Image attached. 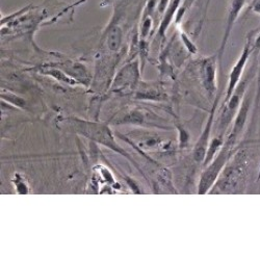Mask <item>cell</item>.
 <instances>
[{
    "label": "cell",
    "instance_id": "obj_1",
    "mask_svg": "<svg viewBox=\"0 0 260 260\" xmlns=\"http://www.w3.org/2000/svg\"><path fill=\"white\" fill-rule=\"evenodd\" d=\"M231 144L228 143L224 146V148L221 150L219 153V156L212 160V162L208 166V168L204 171V173L201 176V180L198 187L199 193H206L209 188L214 184L215 180L218 179L221 171L227 164L228 159L230 158L232 152H231Z\"/></svg>",
    "mask_w": 260,
    "mask_h": 260
},
{
    "label": "cell",
    "instance_id": "obj_2",
    "mask_svg": "<svg viewBox=\"0 0 260 260\" xmlns=\"http://www.w3.org/2000/svg\"><path fill=\"white\" fill-rule=\"evenodd\" d=\"M254 73L255 70L252 69L250 71V73L247 75V77L240 81L238 85L236 86V89L234 90L232 96L229 98V100L225 103V107H223V113L221 116V126L222 127H226L231 121L232 119L236 116L238 108H240L243 100H244V96L246 94L247 88L250 84V80L251 78L254 77Z\"/></svg>",
    "mask_w": 260,
    "mask_h": 260
},
{
    "label": "cell",
    "instance_id": "obj_3",
    "mask_svg": "<svg viewBox=\"0 0 260 260\" xmlns=\"http://www.w3.org/2000/svg\"><path fill=\"white\" fill-rule=\"evenodd\" d=\"M253 35L252 32H250V35L247 37V41L246 44L243 48L242 54L241 56L238 57L237 61L235 62V64L233 66L230 75H229V81H228V86H227V93H226V97H225V101L224 104L229 100V98L232 96L234 90L236 89V86L240 83V81L242 80V76L244 73V70L246 68V64L249 60L250 55L253 53Z\"/></svg>",
    "mask_w": 260,
    "mask_h": 260
},
{
    "label": "cell",
    "instance_id": "obj_4",
    "mask_svg": "<svg viewBox=\"0 0 260 260\" xmlns=\"http://www.w3.org/2000/svg\"><path fill=\"white\" fill-rule=\"evenodd\" d=\"M77 129L81 135L90 138L91 140L99 142L107 147L114 149L115 151H117V152H120L123 154V151L121 150V148L117 146V144L115 143L112 137L111 130L108 129L105 125L94 124L90 122H78Z\"/></svg>",
    "mask_w": 260,
    "mask_h": 260
},
{
    "label": "cell",
    "instance_id": "obj_5",
    "mask_svg": "<svg viewBox=\"0 0 260 260\" xmlns=\"http://www.w3.org/2000/svg\"><path fill=\"white\" fill-rule=\"evenodd\" d=\"M216 58L215 55L206 57L201 61L200 64V75L203 88L206 93L213 97L218 91V83H216Z\"/></svg>",
    "mask_w": 260,
    "mask_h": 260
},
{
    "label": "cell",
    "instance_id": "obj_6",
    "mask_svg": "<svg viewBox=\"0 0 260 260\" xmlns=\"http://www.w3.org/2000/svg\"><path fill=\"white\" fill-rule=\"evenodd\" d=\"M246 5V0H231L230 3V7H229V11H228V15H227V20H226V26H225V31L222 38V42L221 45L219 48V55H218V59L220 62V67L222 63V57L225 51V48L227 46L228 40L230 38V35L233 30L234 24L236 22V20L240 16V14L242 13L244 7Z\"/></svg>",
    "mask_w": 260,
    "mask_h": 260
},
{
    "label": "cell",
    "instance_id": "obj_7",
    "mask_svg": "<svg viewBox=\"0 0 260 260\" xmlns=\"http://www.w3.org/2000/svg\"><path fill=\"white\" fill-rule=\"evenodd\" d=\"M218 102H219V97L216 96L212 110L209 116V119L206 123V126L203 130V133L200 137V139L198 140L196 146H194L193 149V159L196 160L197 162H203L205 159V155L207 152V148H208V142H209V137H210V132H211V126H212V122H213V118H214V113L216 110V106H218Z\"/></svg>",
    "mask_w": 260,
    "mask_h": 260
},
{
    "label": "cell",
    "instance_id": "obj_8",
    "mask_svg": "<svg viewBox=\"0 0 260 260\" xmlns=\"http://www.w3.org/2000/svg\"><path fill=\"white\" fill-rule=\"evenodd\" d=\"M251 104H252V93H248L247 96L244 97V100H243L240 108H238V112L235 116L233 129H232L231 135L228 139V143H230L231 145H233V143L235 142L237 137L243 133L244 127H245L247 119H248Z\"/></svg>",
    "mask_w": 260,
    "mask_h": 260
},
{
    "label": "cell",
    "instance_id": "obj_9",
    "mask_svg": "<svg viewBox=\"0 0 260 260\" xmlns=\"http://www.w3.org/2000/svg\"><path fill=\"white\" fill-rule=\"evenodd\" d=\"M181 4H182V0H171L170 2L169 6L164 14V17L161 18V21H160V25H159V29H158V35L160 37H164L166 35L167 29L169 28L172 20L175 18L177 11L180 8Z\"/></svg>",
    "mask_w": 260,
    "mask_h": 260
},
{
    "label": "cell",
    "instance_id": "obj_10",
    "mask_svg": "<svg viewBox=\"0 0 260 260\" xmlns=\"http://www.w3.org/2000/svg\"><path fill=\"white\" fill-rule=\"evenodd\" d=\"M137 77H138L137 63L136 62L130 63L120 72V74H118L115 84L119 86H125L127 84H130L129 82L135 81Z\"/></svg>",
    "mask_w": 260,
    "mask_h": 260
},
{
    "label": "cell",
    "instance_id": "obj_11",
    "mask_svg": "<svg viewBox=\"0 0 260 260\" xmlns=\"http://www.w3.org/2000/svg\"><path fill=\"white\" fill-rule=\"evenodd\" d=\"M122 38L123 34L120 26L113 25L112 27H110L106 36V45L108 49L114 52L118 51L122 44Z\"/></svg>",
    "mask_w": 260,
    "mask_h": 260
},
{
    "label": "cell",
    "instance_id": "obj_12",
    "mask_svg": "<svg viewBox=\"0 0 260 260\" xmlns=\"http://www.w3.org/2000/svg\"><path fill=\"white\" fill-rule=\"evenodd\" d=\"M224 145V142H223V138L220 137V138H214L210 145L208 146L207 148V152H206V155H205V159L203 161V164L205 166H207L210 161L213 160V157L214 155L218 153V151L222 148V146Z\"/></svg>",
    "mask_w": 260,
    "mask_h": 260
},
{
    "label": "cell",
    "instance_id": "obj_13",
    "mask_svg": "<svg viewBox=\"0 0 260 260\" xmlns=\"http://www.w3.org/2000/svg\"><path fill=\"white\" fill-rule=\"evenodd\" d=\"M45 73H46V74H48V75H51V76L55 77L57 80H60L61 82H64V83H70V84H74V83H76V81H75L74 79H72L71 77H69V75L63 74L62 72H60V70L52 69V70L46 71Z\"/></svg>",
    "mask_w": 260,
    "mask_h": 260
},
{
    "label": "cell",
    "instance_id": "obj_14",
    "mask_svg": "<svg viewBox=\"0 0 260 260\" xmlns=\"http://www.w3.org/2000/svg\"><path fill=\"white\" fill-rule=\"evenodd\" d=\"M2 98H4L8 102L15 104L16 106L22 107V108L25 106V101L22 98H20L12 93H4V94H2Z\"/></svg>",
    "mask_w": 260,
    "mask_h": 260
},
{
    "label": "cell",
    "instance_id": "obj_15",
    "mask_svg": "<svg viewBox=\"0 0 260 260\" xmlns=\"http://www.w3.org/2000/svg\"><path fill=\"white\" fill-rule=\"evenodd\" d=\"M151 26H152V17L150 16H143V22L141 26V37L146 38L148 34L151 30Z\"/></svg>",
    "mask_w": 260,
    "mask_h": 260
},
{
    "label": "cell",
    "instance_id": "obj_16",
    "mask_svg": "<svg viewBox=\"0 0 260 260\" xmlns=\"http://www.w3.org/2000/svg\"><path fill=\"white\" fill-rule=\"evenodd\" d=\"M180 38L181 41L183 42V44L185 46V48L192 54H196L197 53V47L196 45L193 44V42H191V40L187 37V35L185 32H181L180 34Z\"/></svg>",
    "mask_w": 260,
    "mask_h": 260
},
{
    "label": "cell",
    "instance_id": "obj_17",
    "mask_svg": "<svg viewBox=\"0 0 260 260\" xmlns=\"http://www.w3.org/2000/svg\"><path fill=\"white\" fill-rule=\"evenodd\" d=\"M179 141L181 146H185L188 141V134L183 128H179Z\"/></svg>",
    "mask_w": 260,
    "mask_h": 260
},
{
    "label": "cell",
    "instance_id": "obj_18",
    "mask_svg": "<svg viewBox=\"0 0 260 260\" xmlns=\"http://www.w3.org/2000/svg\"><path fill=\"white\" fill-rule=\"evenodd\" d=\"M259 52H260V32L257 36V38L254 40V43H253V53L257 54Z\"/></svg>",
    "mask_w": 260,
    "mask_h": 260
},
{
    "label": "cell",
    "instance_id": "obj_19",
    "mask_svg": "<svg viewBox=\"0 0 260 260\" xmlns=\"http://www.w3.org/2000/svg\"><path fill=\"white\" fill-rule=\"evenodd\" d=\"M252 9L255 13H258L260 15V0H254Z\"/></svg>",
    "mask_w": 260,
    "mask_h": 260
}]
</instances>
